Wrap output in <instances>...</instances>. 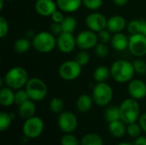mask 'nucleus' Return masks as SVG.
Masks as SVG:
<instances>
[{
	"instance_id": "nucleus-1",
	"label": "nucleus",
	"mask_w": 146,
	"mask_h": 145,
	"mask_svg": "<svg viewBox=\"0 0 146 145\" xmlns=\"http://www.w3.org/2000/svg\"><path fill=\"white\" fill-rule=\"evenodd\" d=\"M111 78L118 83H129L135 73L133 62L127 60L119 59L115 61L110 67Z\"/></svg>"
},
{
	"instance_id": "nucleus-2",
	"label": "nucleus",
	"mask_w": 146,
	"mask_h": 145,
	"mask_svg": "<svg viewBox=\"0 0 146 145\" xmlns=\"http://www.w3.org/2000/svg\"><path fill=\"white\" fill-rule=\"evenodd\" d=\"M3 82L6 86L17 91L25 88L27 81L29 80V75L27 71L20 66L11 68L4 75Z\"/></svg>"
},
{
	"instance_id": "nucleus-3",
	"label": "nucleus",
	"mask_w": 146,
	"mask_h": 145,
	"mask_svg": "<svg viewBox=\"0 0 146 145\" xmlns=\"http://www.w3.org/2000/svg\"><path fill=\"white\" fill-rule=\"evenodd\" d=\"M32 44L36 51L47 54L53 51L56 47V38L50 32L42 31L34 35Z\"/></svg>"
},
{
	"instance_id": "nucleus-4",
	"label": "nucleus",
	"mask_w": 146,
	"mask_h": 145,
	"mask_svg": "<svg viewBox=\"0 0 146 145\" xmlns=\"http://www.w3.org/2000/svg\"><path fill=\"white\" fill-rule=\"evenodd\" d=\"M120 107L121 120L127 125L137 122L140 117V106L138 100L132 97L125 99Z\"/></svg>"
},
{
	"instance_id": "nucleus-5",
	"label": "nucleus",
	"mask_w": 146,
	"mask_h": 145,
	"mask_svg": "<svg viewBox=\"0 0 146 145\" xmlns=\"http://www.w3.org/2000/svg\"><path fill=\"white\" fill-rule=\"evenodd\" d=\"M25 90L29 97V99L33 102L43 101L48 94V87L44 80L39 78L34 77L29 79Z\"/></svg>"
},
{
	"instance_id": "nucleus-6",
	"label": "nucleus",
	"mask_w": 146,
	"mask_h": 145,
	"mask_svg": "<svg viewBox=\"0 0 146 145\" xmlns=\"http://www.w3.org/2000/svg\"><path fill=\"white\" fill-rule=\"evenodd\" d=\"M114 96L112 87L107 82H98L92 89V98L94 103L99 107L108 106Z\"/></svg>"
},
{
	"instance_id": "nucleus-7",
	"label": "nucleus",
	"mask_w": 146,
	"mask_h": 145,
	"mask_svg": "<svg viewBox=\"0 0 146 145\" xmlns=\"http://www.w3.org/2000/svg\"><path fill=\"white\" fill-rule=\"evenodd\" d=\"M82 66L76 60H67L63 62L58 68V74L61 79L66 81H73L77 79L82 73Z\"/></svg>"
},
{
	"instance_id": "nucleus-8",
	"label": "nucleus",
	"mask_w": 146,
	"mask_h": 145,
	"mask_svg": "<svg viewBox=\"0 0 146 145\" xmlns=\"http://www.w3.org/2000/svg\"><path fill=\"white\" fill-rule=\"evenodd\" d=\"M44 128V121L38 116H33L27 120H25L22 131L24 135L28 138H36L39 137Z\"/></svg>"
},
{
	"instance_id": "nucleus-9",
	"label": "nucleus",
	"mask_w": 146,
	"mask_h": 145,
	"mask_svg": "<svg viewBox=\"0 0 146 145\" xmlns=\"http://www.w3.org/2000/svg\"><path fill=\"white\" fill-rule=\"evenodd\" d=\"M98 43L99 41L97 32L90 29L83 30L76 36V44L80 50H90L94 49Z\"/></svg>"
},
{
	"instance_id": "nucleus-10",
	"label": "nucleus",
	"mask_w": 146,
	"mask_h": 145,
	"mask_svg": "<svg viewBox=\"0 0 146 145\" xmlns=\"http://www.w3.org/2000/svg\"><path fill=\"white\" fill-rule=\"evenodd\" d=\"M128 50L130 53L138 57L141 58L146 55V37L142 33L131 34L129 37Z\"/></svg>"
},
{
	"instance_id": "nucleus-11",
	"label": "nucleus",
	"mask_w": 146,
	"mask_h": 145,
	"mask_svg": "<svg viewBox=\"0 0 146 145\" xmlns=\"http://www.w3.org/2000/svg\"><path fill=\"white\" fill-rule=\"evenodd\" d=\"M57 124L60 130L64 133H72L78 126V119L72 111H63L59 114Z\"/></svg>"
},
{
	"instance_id": "nucleus-12",
	"label": "nucleus",
	"mask_w": 146,
	"mask_h": 145,
	"mask_svg": "<svg viewBox=\"0 0 146 145\" xmlns=\"http://www.w3.org/2000/svg\"><path fill=\"white\" fill-rule=\"evenodd\" d=\"M107 18L101 13L92 11L86 17V25L88 29L98 32L107 28Z\"/></svg>"
},
{
	"instance_id": "nucleus-13",
	"label": "nucleus",
	"mask_w": 146,
	"mask_h": 145,
	"mask_svg": "<svg viewBox=\"0 0 146 145\" xmlns=\"http://www.w3.org/2000/svg\"><path fill=\"white\" fill-rule=\"evenodd\" d=\"M76 46V38L74 33L62 32L56 38V48L63 54L73 52Z\"/></svg>"
},
{
	"instance_id": "nucleus-14",
	"label": "nucleus",
	"mask_w": 146,
	"mask_h": 145,
	"mask_svg": "<svg viewBox=\"0 0 146 145\" xmlns=\"http://www.w3.org/2000/svg\"><path fill=\"white\" fill-rule=\"evenodd\" d=\"M127 92L130 97L141 100L146 97V83L139 79H133L127 85Z\"/></svg>"
},
{
	"instance_id": "nucleus-15",
	"label": "nucleus",
	"mask_w": 146,
	"mask_h": 145,
	"mask_svg": "<svg viewBox=\"0 0 146 145\" xmlns=\"http://www.w3.org/2000/svg\"><path fill=\"white\" fill-rule=\"evenodd\" d=\"M34 9L39 15L50 17L58 7L55 0H37L34 3Z\"/></svg>"
},
{
	"instance_id": "nucleus-16",
	"label": "nucleus",
	"mask_w": 146,
	"mask_h": 145,
	"mask_svg": "<svg viewBox=\"0 0 146 145\" xmlns=\"http://www.w3.org/2000/svg\"><path fill=\"white\" fill-rule=\"evenodd\" d=\"M127 26V22L122 15H115L107 20V29L111 33H117L123 32Z\"/></svg>"
},
{
	"instance_id": "nucleus-17",
	"label": "nucleus",
	"mask_w": 146,
	"mask_h": 145,
	"mask_svg": "<svg viewBox=\"0 0 146 145\" xmlns=\"http://www.w3.org/2000/svg\"><path fill=\"white\" fill-rule=\"evenodd\" d=\"M128 44H129V37H127L125 33L117 32L113 33L110 44L111 47L119 52L125 51L127 49H128Z\"/></svg>"
},
{
	"instance_id": "nucleus-18",
	"label": "nucleus",
	"mask_w": 146,
	"mask_h": 145,
	"mask_svg": "<svg viewBox=\"0 0 146 145\" xmlns=\"http://www.w3.org/2000/svg\"><path fill=\"white\" fill-rule=\"evenodd\" d=\"M56 2L58 9L68 14L78 11L83 5V0H56Z\"/></svg>"
},
{
	"instance_id": "nucleus-19",
	"label": "nucleus",
	"mask_w": 146,
	"mask_h": 145,
	"mask_svg": "<svg viewBox=\"0 0 146 145\" xmlns=\"http://www.w3.org/2000/svg\"><path fill=\"white\" fill-rule=\"evenodd\" d=\"M33 100L29 99L18 106V115L23 120H27L35 115L36 105Z\"/></svg>"
},
{
	"instance_id": "nucleus-20",
	"label": "nucleus",
	"mask_w": 146,
	"mask_h": 145,
	"mask_svg": "<svg viewBox=\"0 0 146 145\" xmlns=\"http://www.w3.org/2000/svg\"><path fill=\"white\" fill-rule=\"evenodd\" d=\"M15 94L13 89L8 86H3L0 90V104L3 107H9L15 103Z\"/></svg>"
},
{
	"instance_id": "nucleus-21",
	"label": "nucleus",
	"mask_w": 146,
	"mask_h": 145,
	"mask_svg": "<svg viewBox=\"0 0 146 145\" xmlns=\"http://www.w3.org/2000/svg\"><path fill=\"white\" fill-rule=\"evenodd\" d=\"M127 29L130 34L142 33L146 37V21L143 19H133L127 23Z\"/></svg>"
},
{
	"instance_id": "nucleus-22",
	"label": "nucleus",
	"mask_w": 146,
	"mask_h": 145,
	"mask_svg": "<svg viewBox=\"0 0 146 145\" xmlns=\"http://www.w3.org/2000/svg\"><path fill=\"white\" fill-rule=\"evenodd\" d=\"M121 120L115 121L109 123V131L115 138H122L127 133V126Z\"/></svg>"
},
{
	"instance_id": "nucleus-23",
	"label": "nucleus",
	"mask_w": 146,
	"mask_h": 145,
	"mask_svg": "<svg viewBox=\"0 0 146 145\" xmlns=\"http://www.w3.org/2000/svg\"><path fill=\"white\" fill-rule=\"evenodd\" d=\"M93 103L92 97L88 94H82L76 100V108L80 112L86 113L91 110Z\"/></svg>"
},
{
	"instance_id": "nucleus-24",
	"label": "nucleus",
	"mask_w": 146,
	"mask_h": 145,
	"mask_svg": "<svg viewBox=\"0 0 146 145\" xmlns=\"http://www.w3.org/2000/svg\"><path fill=\"white\" fill-rule=\"evenodd\" d=\"M31 47H33L32 40L28 38H20L16 39L14 43L13 49L18 54H23L27 52Z\"/></svg>"
},
{
	"instance_id": "nucleus-25",
	"label": "nucleus",
	"mask_w": 146,
	"mask_h": 145,
	"mask_svg": "<svg viewBox=\"0 0 146 145\" xmlns=\"http://www.w3.org/2000/svg\"><path fill=\"white\" fill-rule=\"evenodd\" d=\"M111 77L110 68L106 66H98L93 72V79L98 82H107V80Z\"/></svg>"
},
{
	"instance_id": "nucleus-26",
	"label": "nucleus",
	"mask_w": 146,
	"mask_h": 145,
	"mask_svg": "<svg viewBox=\"0 0 146 145\" xmlns=\"http://www.w3.org/2000/svg\"><path fill=\"white\" fill-rule=\"evenodd\" d=\"M63 32L74 33L77 27V21L72 15H67L61 23Z\"/></svg>"
},
{
	"instance_id": "nucleus-27",
	"label": "nucleus",
	"mask_w": 146,
	"mask_h": 145,
	"mask_svg": "<svg viewBox=\"0 0 146 145\" xmlns=\"http://www.w3.org/2000/svg\"><path fill=\"white\" fill-rule=\"evenodd\" d=\"M104 118L107 122H112L115 121L121 120L120 107L118 106H110L106 109L104 112Z\"/></svg>"
},
{
	"instance_id": "nucleus-28",
	"label": "nucleus",
	"mask_w": 146,
	"mask_h": 145,
	"mask_svg": "<svg viewBox=\"0 0 146 145\" xmlns=\"http://www.w3.org/2000/svg\"><path fill=\"white\" fill-rule=\"evenodd\" d=\"M80 145H104V140L98 134L88 133L82 138Z\"/></svg>"
},
{
	"instance_id": "nucleus-29",
	"label": "nucleus",
	"mask_w": 146,
	"mask_h": 145,
	"mask_svg": "<svg viewBox=\"0 0 146 145\" xmlns=\"http://www.w3.org/2000/svg\"><path fill=\"white\" fill-rule=\"evenodd\" d=\"M49 108L50 111L54 114H61L64 109V103L62 99L59 97H53L49 103Z\"/></svg>"
},
{
	"instance_id": "nucleus-30",
	"label": "nucleus",
	"mask_w": 146,
	"mask_h": 145,
	"mask_svg": "<svg viewBox=\"0 0 146 145\" xmlns=\"http://www.w3.org/2000/svg\"><path fill=\"white\" fill-rule=\"evenodd\" d=\"M12 120L13 119L10 114H8L6 112H1L0 113V131L4 132L8 130L11 125Z\"/></svg>"
},
{
	"instance_id": "nucleus-31",
	"label": "nucleus",
	"mask_w": 146,
	"mask_h": 145,
	"mask_svg": "<svg viewBox=\"0 0 146 145\" xmlns=\"http://www.w3.org/2000/svg\"><path fill=\"white\" fill-rule=\"evenodd\" d=\"M75 60L76 62L82 67L86 66L91 60V56L90 54L88 53V50H80L75 56Z\"/></svg>"
},
{
	"instance_id": "nucleus-32",
	"label": "nucleus",
	"mask_w": 146,
	"mask_h": 145,
	"mask_svg": "<svg viewBox=\"0 0 146 145\" xmlns=\"http://www.w3.org/2000/svg\"><path fill=\"white\" fill-rule=\"evenodd\" d=\"M141 132H142V128L139 126V124L137 122L128 124L127 126V133L133 138L139 137L141 134Z\"/></svg>"
},
{
	"instance_id": "nucleus-33",
	"label": "nucleus",
	"mask_w": 146,
	"mask_h": 145,
	"mask_svg": "<svg viewBox=\"0 0 146 145\" xmlns=\"http://www.w3.org/2000/svg\"><path fill=\"white\" fill-rule=\"evenodd\" d=\"M104 3V0H83V6L91 11L98 10Z\"/></svg>"
},
{
	"instance_id": "nucleus-34",
	"label": "nucleus",
	"mask_w": 146,
	"mask_h": 145,
	"mask_svg": "<svg viewBox=\"0 0 146 145\" xmlns=\"http://www.w3.org/2000/svg\"><path fill=\"white\" fill-rule=\"evenodd\" d=\"M94 52L96 54V56L99 58H105L108 56L109 53H110V50L109 47L107 45V44H104V43H98L96 47L94 48Z\"/></svg>"
},
{
	"instance_id": "nucleus-35",
	"label": "nucleus",
	"mask_w": 146,
	"mask_h": 145,
	"mask_svg": "<svg viewBox=\"0 0 146 145\" xmlns=\"http://www.w3.org/2000/svg\"><path fill=\"white\" fill-rule=\"evenodd\" d=\"M29 100V97L26 91V90L24 89H20V90H17L15 91V103L16 105H21L23 103H25L26 101Z\"/></svg>"
},
{
	"instance_id": "nucleus-36",
	"label": "nucleus",
	"mask_w": 146,
	"mask_h": 145,
	"mask_svg": "<svg viewBox=\"0 0 146 145\" xmlns=\"http://www.w3.org/2000/svg\"><path fill=\"white\" fill-rule=\"evenodd\" d=\"M133 68L135 70V73L139 74H145L146 73V62L142 60L141 58H138L133 62Z\"/></svg>"
},
{
	"instance_id": "nucleus-37",
	"label": "nucleus",
	"mask_w": 146,
	"mask_h": 145,
	"mask_svg": "<svg viewBox=\"0 0 146 145\" xmlns=\"http://www.w3.org/2000/svg\"><path fill=\"white\" fill-rule=\"evenodd\" d=\"M61 145H80V142L74 135L66 133L61 138Z\"/></svg>"
},
{
	"instance_id": "nucleus-38",
	"label": "nucleus",
	"mask_w": 146,
	"mask_h": 145,
	"mask_svg": "<svg viewBox=\"0 0 146 145\" xmlns=\"http://www.w3.org/2000/svg\"><path fill=\"white\" fill-rule=\"evenodd\" d=\"M97 34H98V41L100 43H104V44L110 43L112 34L107 28L97 32Z\"/></svg>"
},
{
	"instance_id": "nucleus-39",
	"label": "nucleus",
	"mask_w": 146,
	"mask_h": 145,
	"mask_svg": "<svg viewBox=\"0 0 146 145\" xmlns=\"http://www.w3.org/2000/svg\"><path fill=\"white\" fill-rule=\"evenodd\" d=\"M9 26L7 20L3 16H1L0 17V38H3L4 37H6L9 32Z\"/></svg>"
},
{
	"instance_id": "nucleus-40",
	"label": "nucleus",
	"mask_w": 146,
	"mask_h": 145,
	"mask_svg": "<svg viewBox=\"0 0 146 145\" xmlns=\"http://www.w3.org/2000/svg\"><path fill=\"white\" fill-rule=\"evenodd\" d=\"M64 18H65L64 12H62L59 9H57L50 16L52 22H56V23H62V21H63Z\"/></svg>"
},
{
	"instance_id": "nucleus-41",
	"label": "nucleus",
	"mask_w": 146,
	"mask_h": 145,
	"mask_svg": "<svg viewBox=\"0 0 146 145\" xmlns=\"http://www.w3.org/2000/svg\"><path fill=\"white\" fill-rule=\"evenodd\" d=\"M50 32L55 35L56 37L59 36L61 33L63 32L62 31V25L61 23H56V22H52L50 26Z\"/></svg>"
},
{
	"instance_id": "nucleus-42",
	"label": "nucleus",
	"mask_w": 146,
	"mask_h": 145,
	"mask_svg": "<svg viewBox=\"0 0 146 145\" xmlns=\"http://www.w3.org/2000/svg\"><path fill=\"white\" fill-rule=\"evenodd\" d=\"M139 124L142 128V131L146 132V113H144L143 115H140L139 119Z\"/></svg>"
},
{
	"instance_id": "nucleus-43",
	"label": "nucleus",
	"mask_w": 146,
	"mask_h": 145,
	"mask_svg": "<svg viewBox=\"0 0 146 145\" xmlns=\"http://www.w3.org/2000/svg\"><path fill=\"white\" fill-rule=\"evenodd\" d=\"M133 145H146V138L143 136H139L136 138Z\"/></svg>"
},
{
	"instance_id": "nucleus-44",
	"label": "nucleus",
	"mask_w": 146,
	"mask_h": 145,
	"mask_svg": "<svg viewBox=\"0 0 146 145\" xmlns=\"http://www.w3.org/2000/svg\"><path fill=\"white\" fill-rule=\"evenodd\" d=\"M112 2L116 6L123 7V6H125L128 3V0H112Z\"/></svg>"
},
{
	"instance_id": "nucleus-45",
	"label": "nucleus",
	"mask_w": 146,
	"mask_h": 145,
	"mask_svg": "<svg viewBox=\"0 0 146 145\" xmlns=\"http://www.w3.org/2000/svg\"><path fill=\"white\" fill-rule=\"evenodd\" d=\"M36 33L33 32V31H32V30H29V31H27V38H30L31 40L33 39V38L34 37V35H35Z\"/></svg>"
},
{
	"instance_id": "nucleus-46",
	"label": "nucleus",
	"mask_w": 146,
	"mask_h": 145,
	"mask_svg": "<svg viewBox=\"0 0 146 145\" xmlns=\"http://www.w3.org/2000/svg\"><path fill=\"white\" fill-rule=\"evenodd\" d=\"M4 2H6V1L5 0H0V10H2L3 9Z\"/></svg>"
},
{
	"instance_id": "nucleus-47",
	"label": "nucleus",
	"mask_w": 146,
	"mask_h": 145,
	"mask_svg": "<svg viewBox=\"0 0 146 145\" xmlns=\"http://www.w3.org/2000/svg\"><path fill=\"white\" fill-rule=\"evenodd\" d=\"M117 145H132V144H128V143H120V144H118Z\"/></svg>"
},
{
	"instance_id": "nucleus-48",
	"label": "nucleus",
	"mask_w": 146,
	"mask_h": 145,
	"mask_svg": "<svg viewBox=\"0 0 146 145\" xmlns=\"http://www.w3.org/2000/svg\"><path fill=\"white\" fill-rule=\"evenodd\" d=\"M6 2H11V1H14V0H5Z\"/></svg>"
}]
</instances>
